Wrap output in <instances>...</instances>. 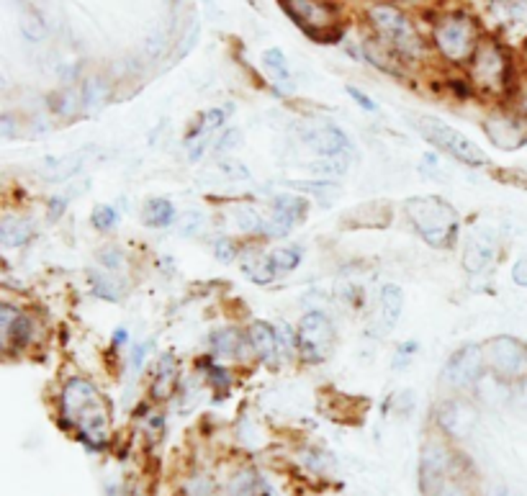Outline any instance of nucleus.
Here are the masks:
<instances>
[{"label":"nucleus","mask_w":527,"mask_h":496,"mask_svg":"<svg viewBox=\"0 0 527 496\" xmlns=\"http://www.w3.org/2000/svg\"><path fill=\"white\" fill-rule=\"evenodd\" d=\"M304 141L312 147L319 158H337V155H348L352 150L348 134L340 126H334V124H324V126L309 129L304 134Z\"/></svg>","instance_id":"16"},{"label":"nucleus","mask_w":527,"mask_h":496,"mask_svg":"<svg viewBox=\"0 0 527 496\" xmlns=\"http://www.w3.org/2000/svg\"><path fill=\"white\" fill-rule=\"evenodd\" d=\"M371 23L373 39L381 41L399 62H417L425 57V41L419 37L414 21L393 3H373L366 11Z\"/></svg>","instance_id":"2"},{"label":"nucleus","mask_w":527,"mask_h":496,"mask_svg":"<svg viewBox=\"0 0 527 496\" xmlns=\"http://www.w3.org/2000/svg\"><path fill=\"white\" fill-rule=\"evenodd\" d=\"M484 132L491 140L494 147L499 150H520L527 144V119L523 114H517L514 108L512 111H499V114H491L487 121H484Z\"/></svg>","instance_id":"11"},{"label":"nucleus","mask_w":527,"mask_h":496,"mask_svg":"<svg viewBox=\"0 0 527 496\" xmlns=\"http://www.w3.org/2000/svg\"><path fill=\"white\" fill-rule=\"evenodd\" d=\"M216 167L224 173V178L227 180H250V170H247V165H245L242 159L221 158L216 159Z\"/></svg>","instance_id":"42"},{"label":"nucleus","mask_w":527,"mask_h":496,"mask_svg":"<svg viewBox=\"0 0 527 496\" xmlns=\"http://www.w3.org/2000/svg\"><path fill=\"white\" fill-rule=\"evenodd\" d=\"M309 211V201L304 196H293V193H278L273 199V217L283 218L289 224H298Z\"/></svg>","instance_id":"25"},{"label":"nucleus","mask_w":527,"mask_h":496,"mask_svg":"<svg viewBox=\"0 0 527 496\" xmlns=\"http://www.w3.org/2000/svg\"><path fill=\"white\" fill-rule=\"evenodd\" d=\"M177 360L173 353H165L157 363L155 378H152V386H150V394L155 401H165V398L173 397V391L177 389Z\"/></svg>","instance_id":"19"},{"label":"nucleus","mask_w":527,"mask_h":496,"mask_svg":"<svg viewBox=\"0 0 527 496\" xmlns=\"http://www.w3.org/2000/svg\"><path fill=\"white\" fill-rule=\"evenodd\" d=\"M150 350H152V339L137 342V345L132 347V365H134V371H142V368H144V360L150 355Z\"/></svg>","instance_id":"49"},{"label":"nucleus","mask_w":527,"mask_h":496,"mask_svg":"<svg viewBox=\"0 0 527 496\" xmlns=\"http://www.w3.org/2000/svg\"><path fill=\"white\" fill-rule=\"evenodd\" d=\"M263 62H265V67L273 73L275 78L281 80V82H286L289 88H291V73H289V62H286V55L281 52V49H268L265 55H263Z\"/></svg>","instance_id":"36"},{"label":"nucleus","mask_w":527,"mask_h":496,"mask_svg":"<svg viewBox=\"0 0 527 496\" xmlns=\"http://www.w3.org/2000/svg\"><path fill=\"white\" fill-rule=\"evenodd\" d=\"M209 147H212V134L198 132V129H194V132L188 134V140H186V152H188V159H191V162H198V159L203 158Z\"/></svg>","instance_id":"40"},{"label":"nucleus","mask_w":527,"mask_h":496,"mask_svg":"<svg viewBox=\"0 0 527 496\" xmlns=\"http://www.w3.org/2000/svg\"><path fill=\"white\" fill-rule=\"evenodd\" d=\"M98 265L106 270V273H121L126 268V255L118 250V247H103L98 250Z\"/></svg>","instance_id":"38"},{"label":"nucleus","mask_w":527,"mask_h":496,"mask_svg":"<svg viewBox=\"0 0 527 496\" xmlns=\"http://www.w3.org/2000/svg\"><path fill=\"white\" fill-rule=\"evenodd\" d=\"M479 422V412L476 406L461 397H453L448 401H443L440 412H437V427L440 432L450 440H463L473 432Z\"/></svg>","instance_id":"15"},{"label":"nucleus","mask_w":527,"mask_h":496,"mask_svg":"<svg viewBox=\"0 0 527 496\" xmlns=\"http://www.w3.org/2000/svg\"><path fill=\"white\" fill-rule=\"evenodd\" d=\"M242 273L253 280V283H257V286H268V283H273L275 276H278L271 255H265V252H260V250H255V247L242 252Z\"/></svg>","instance_id":"20"},{"label":"nucleus","mask_w":527,"mask_h":496,"mask_svg":"<svg viewBox=\"0 0 527 496\" xmlns=\"http://www.w3.org/2000/svg\"><path fill=\"white\" fill-rule=\"evenodd\" d=\"M229 217L235 221V227L239 232H245V235H263V227H265V217L250 206V203H239L235 206L232 211H229Z\"/></svg>","instance_id":"27"},{"label":"nucleus","mask_w":527,"mask_h":496,"mask_svg":"<svg viewBox=\"0 0 527 496\" xmlns=\"http://www.w3.org/2000/svg\"><path fill=\"white\" fill-rule=\"evenodd\" d=\"M402 312H404V291L399 286H393V283L384 286L381 298H378V319H381L384 332H389V329L396 327Z\"/></svg>","instance_id":"21"},{"label":"nucleus","mask_w":527,"mask_h":496,"mask_svg":"<svg viewBox=\"0 0 527 496\" xmlns=\"http://www.w3.org/2000/svg\"><path fill=\"white\" fill-rule=\"evenodd\" d=\"M80 93H82V100H85V108H88V111H98V108L106 103V96H108L106 88H103V82L98 78L88 80V82L82 85Z\"/></svg>","instance_id":"39"},{"label":"nucleus","mask_w":527,"mask_h":496,"mask_svg":"<svg viewBox=\"0 0 527 496\" xmlns=\"http://www.w3.org/2000/svg\"><path fill=\"white\" fill-rule=\"evenodd\" d=\"M201 371H203V378L209 381V386H214V389H229L232 386V371L227 368V365H219L214 360H206L203 365H201Z\"/></svg>","instance_id":"34"},{"label":"nucleus","mask_w":527,"mask_h":496,"mask_svg":"<svg viewBox=\"0 0 527 496\" xmlns=\"http://www.w3.org/2000/svg\"><path fill=\"white\" fill-rule=\"evenodd\" d=\"M37 332V321L29 317L26 312L16 309L13 304H3L0 306V345L5 353L23 350L34 342Z\"/></svg>","instance_id":"12"},{"label":"nucleus","mask_w":527,"mask_h":496,"mask_svg":"<svg viewBox=\"0 0 527 496\" xmlns=\"http://www.w3.org/2000/svg\"><path fill=\"white\" fill-rule=\"evenodd\" d=\"M247 339L253 347V355L265 365L281 363V342H278V327L268 321H253L247 327Z\"/></svg>","instance_id":"18"},{"label":"nucleus","mask_w":527,"mask_h":496,"mask_svg":"<svg viewBox=\"0 0 527 496\" xmlns=\"http://www.w3.org/2000/svg\"><path fill=\"white\" fill-rule=\"evenodd\" d=\"M345 90H348V96H350V98L355 100V103H358V106H360V108H363L366 114H376V111H378L376 100L368 98V96H366V93H363L360 88H355V85H348Z\"/></svg>","instance_id":"48"},{"label":"nucleus","mask_w":527,"mask_h":496,"mask_svg":"<svg viewBox=\"0 0 527 496\" xmlns=\"http://www.w3.org/2000/svg\"><path fill=\"white\" fill-rule=\"evenodd\" d=\"M229 496H265L260 478L253 471H242L229 483Z\"/></svg>","instance_id":"31"},{"label":"nucleus","mask_w":527,"mask_h":496,"mask_svg":"<svg viewBox=\"0 0 527 496\" xmlns=\"http://www.w3.org/2000/svg\"><path fill=\"white\" fill-rule=\"evenodd\" d=\"M450 471H453V450L443 440H430L422 450V463H419L425 492H430L432 486V494L437 496L443 483L450 481Z\"/></svg>","instance_id":"14"},{"label":"nucleus","mask_w":527,"mask_h":496,"mask_svg":"<svg viewBox=\"0 0 527 496\" xmlns=\"http://www.w3.org/2000/svg\"><path fill=\"white\" fill-rule=\"evenodd\" d=\"M469 82L473 90H481L487 96H505L514 90L517 82L512 75V57L502 41L494 37L481 39L469 62Z\"/></svg>","instance_id":"5"},{"label":"nucleus","mask_w":527,"mask_h":496,"mask_svg":"<svg viewBox=\"0 0 527 496\" xmlns=\"http://www.w3.org/2000/svg\"><path fill=\"white\" fill-rule=\"evenodd\" d=\"M497 255H499V239L491 229H471V235L466 237V244H463V270L469 276H481L487 273L488 268L497 262Z\"/></svg>","instance_id":"13"},{"label":"nucleus","mask_w":527,"mask_h":496,"mask_svg":"<svg viewBox=\"0 0 527 496\" xmlns=\"http://www.w3.org/2000/svg\"><path fill=\"white\" fill-rule=\"evenodd\" d=\"M239 255H242V252H239L235 239L221 237L214 242V258L219 260V262H224V265H227V262H235Z\"/></svg>","instance_id":"44"},{"label":"nucleus","mask_w":527,"mask_h":496,"mask_svg":"<svg viewBox=\"0 0 527 496\" xmlns=\"http://www.w3.org/2000/svg\"><path fill=\"white\" fill-rule=\"evenodd\" d=\"M52 108L62 119H73L80 108H85V100H82V93H78V90H62V93H57L52 98Z\"/></svg>","instance_id":"30"},{"label":"nucleus","mask_w":527,"mask_h":496,"mask_svg":"<svg viewBox=\"0 0 527 496\" xmlns=\"http://www.w3.org/2000/svg\"><path fill=\"white\" fill-rule=\"evenodd\" d=\"M91 221H93V227H96L98 232L108 235V232H114L118 227V211L114 206H108V203H98L96 209H93V214H91Z\"/></svg>","instance_id":"35"},{"label":"nucleus","mask_w":527,"mask_h":496,"mask_svg":"<svg viewBox=\"0 0 527 496\" xmlns=\"http://www.w3.org/2000/svg\"><path fill=\"white\" fill-rule=\"evenodd\" d=\"M0 134H3L5 140L13 137V116H3V119H0Z\"/></svg>","instance_id":"54"},{"label":"nucleus","mask_w":527,"mask_h":496,"mask_svg":"<svg viewBox=\"0 0 527 496\" xmlns=\"http://www.w3.org/2000/svg\"><path fill=\"white\" fill-rule=\"evenodd\" d=\"M188 494L191 496H214V481L209 476H198L188 481Z\"/></svg>","instance_id":"47"},{"label":"nucleus","mask_w":527,"mask_h":496,"mask_svg":"<svg viewBox=\"0 0 527 496\" xmlns=\"http://www.w3.org/2000/svg\"><path fill=\"white\" fill-rule=\"evenodd\" d=\"M484 350H487L488 371L509 383L527 373V345L523 339L499 335V338L488 339Z\"/></svg>","instance_id":"10"},{"label":"nucleus","mask_w":527,"mask_h":496,"mask_svg":"<svg viewBox=\"0 0 527 496\" xmlns=\"http://www.w3.org/2000/svg\"><path fill=\"white\" fill-rule=\"evenodd\" d=\"M432 47L453 67H469L473 52L481 44V31L476 19L466 11H448L432 21Z\"/></svg>","instance_id":"3"},{"label":"nucleus","mask_w":527,"mask_h":496,"mask_svg":"<svg viewBox=\"0 0 527 496\" xmlns=\"http://www.w3.org/2000/svg\"><path fill=\"white\" fill-rule=\"evenodd\" d=\"M509 404H514L520 409H527V376L509 383Z\"/></svg>","instance_id":"46"},{"label":"nucleus","mask_w":527,"mask_h":496,"mask_svg":"<svg viewBox=\"0 0 527 496\" xmlns=\"http://www.w3.org/2000/svg\"><path fill=\"white\" fill-rule=\"evenodd\" d=\"M239 144H242V132H239V129H227V132H221L219 140L214 141V150L219 155H227V158H229V152L237 150Z\"/></svg>","instance_id":"45"},{"label":"nucleus","mask_w":527,"mask_h":496,"mask_svg":"<svg viewBox=\"0 0 527 496\" xmlns=\"http://www.w3.org/2000/svg\"><path fill=\"white\" fill-rule=\"evenodd\" d=\"M298 191H307L316 199H333V196H340V185L334 180H312V183H296Z\"/></svg>","instance_id":"41"},{"label":"nucleus","mask_w":527,"mask_h":496,"mask_svg":"<svg viewBox=\"0 0 527 496\" xmlns=\"http://www.w3.org/2000/svg\"><path fill=\"white\" fill-rule=\"evenodd\" d=\"M283 11L298 23L312 39L316 41H337L340 39V26H337V11L327 0H281Z\"/></svg>","instance_id":"8"},{"label":"nucleus","mask_w":527,"mask_h":496,"mask_svg":"<svg viewBox=\"0 0 527 496\" xmlns=\"http://www.w3.org/2000/svg\"><path fill=\"white\" fill-rule=\"evenodd\" d=\"M417 129L422 132V137L440 147L443 152H448L450 158L469 165V167H484L488 162L487 152L476 144L473 140H469L466 134H461L458 129H453L448 124L437 119H419L417 121Z\"/></svg>","instance_id":"7"},{"label":"nucleus","mask_w":527,"mask_h":496,"mask_svg":"<svg viewBox=\"0 0 527 496\" xmlns=\"http://www.w3.org/2000/svg\"><path fill=\"white\" fill-rule=\"evenodd\" d=\"M31 237H34V227H31L29 218L5 217L0 221V242H3V247H8V250L23 247Z\"/></svg>","instance_id":"22"},{"label":"nucleus","mask_w":527,"mask_h":496,"mask_svg":"<svg viewBox=\"0 0 527 496\" xmlns=\"http://www.w3.org/2000/svg\"><path fill=\"white\" fill-rule=\"evenodd\" d=\"M271 260H273V268L281 273H293L298 265H301V247H278L271 252Z\"/></svg>","instance_id":"32"},{"label":"nucleus","mask_w":527,"mask_h":496,"mask_svg":"<svg viewBox=\"0 0 527 496\" xmlns=\"http://www.w3.org/2000/svg\"><path fill=\"white\" fill-rule=\"evenodd\" d=\"M487 371L488 365L484 345L469 342L448 357V363L443 365V373H440V383L453 394H466L479 386V381L484 378Z\"/></svg>","instance_id":"6"},{"label":"nucleus","mask_w":527,"mask_h":496,"mask_svg":"<svg viewBox=\"0 0 527 496\" xmlns=\"http://www.w3.org/2000/svg\"><path fill=\"white\" fill-rule=\"evenodd\" d=\"M82 162H85L82 152H75L70 158H49L47 165H44V173L52 180H67L78 173L80 167H82Z\"/></svg>","instance_id":"28"},{"label":"nucleus","mask_w":527,"mask_h":496,"mask_svg":"<svg viewBox=\"0 0 527 496\" xmlns=\"http://www.w3.org/2000/svg\"><path fill=\"white\" fill-rule=\"evenodd\" d=\"M314 175H319V180H334L342 178L350 170V159L348 155H337V158H322L316 159L314 165H309Z\"/></svg>","instance_id":"29"},{"label":"nucleus","mask_w":527,"mask_h":496,"mask_svg":"<svg viewBox=\"0 0 527 496\" xmlns=\"http://www.w3.org/2000/svg\"><path fill=\"white\" fill-rule=\"evenodd\" d=\"M227 108H209V111H203L201 114V119H198V132H206V134H214L216 129H221L224 126V121H227Z\"/></svg>","instance_id":"43"},{"label":"nucleus","mask_w":527,"mask_h":496,"mask_svg":"<svg viewBox=\"0 0 527 496\" xmlns=\"http://www.w3.org/2000/svg\"><path fill=\"white\" fill-rule=\"evenodd\" d=\"M209 345H212V353L216 357H221V360H227V363H242L245 357L253 353L250 339H247V329L242 332L237 327L216 329L212 339H209Z\"/></svg>","instance_id":"17"},{"label":"nucleus","mask_w":527,"mask_h":496,"mask_svg":"<svg viewBox=\"0 0 527 496\" xmlns=\"http://www.w3.org/2000/svg\"><path fill=\"white\" fill-rule=\"evenodd\" d=\"M512 280H514L517 286L527 288V258H520L512 265Z\"/></svg>","instance_id":"51"},{"label":"nucleus","mask_w":527,"mask_h":496,"mask_svg":"<svg viewBox=\"0 0 527 496\" xmlns=\"http://www.w3.org/2000/svg\"><path fill=\"white\" fill-rule=\"evenodd\" d=\"M91 286H93V294L103 301H121V296L126 294V280L117 278L114 273H91Z\"/></svg>","instance_id":"26"},{"label":"nucleus","mask_w":527,"mask_h":496,"mask_svg":"<svg viewBox=\"0 0 527 496\" xmlns=\"http://www.w3.org/2000/svg\"><path fill=\"white\" fill-rule=\"evenodd\" d=\"M21 34L29 41H44L47 39V26H44V19L34 11H26L21 16Z\"/></svg>","instance_id":"37"},{"label":"nucleus","mask_w":527,"mask_h":496,"mask_svg":"<svg viewBox=\"0 0 527 496\" xmlns=\"http://www.w3.org/2000/svg\"><path fill=\"white\" fill-rule=\"evenodd\" d=\"M170 3H180V0H170Z\"/></svg>","instance_id":"56"},{"label":"nucleus","mask_w":527,"mask_h":496,"mask_svg":"<svg viewBox=\"0 0 527 496\" xmlns=\"http://www.w3.org/2000/svg\"><path fill=\"white\" fill-rule=\"evenodd\" d=\"M417 353V342H402V347L396 350V357H399V363H404L407 357H411Z\"/></svg>","instance_id":"53"},{"label":"nucleus","mask_w":527,"mask_h":496,"mask_svg":"<svg viewBox=\"0 0 527 496\" xmlns=\"http://www.w3.org/2000/svg\"><path fill=\"white\" fill-rule=\"evenodd\" d=\"M65 211H67V196H55V199L49 201V214L52 217H62Z\"/></svg>","instance_id":"52"},{"label":"nucleus","mask_w":527,"mask_h":496,"mask_svg":"<svg viewBox=\"0 0 527 496\" xmlns=\"http://www.w3.org/2000/svg\"><path fill=\"white\" fill-rule=\"evenodd\" d=\"M142 218L152 229H168V227L177 224L176 206H173V201L168 199H150L142 209Z\"/></svg>","instance_id":"23"},{"label":"nucleus","mask_w":527,"mask_h":496,"mask_svg":"<svg viewBox=\"0 0 527 496\" xmlns=\"http://www.w3.org/2000/svg\"><path fill=\"white\" fill-rule=\"evenodd\" d=\"M488 16L499 26H517L527 19V0H491Z\"/></svg>","instance_id":"24"},{"label":"nucleus","mask_w":527,"mask_h":496,"mask_svg":"<svg viewBox=\"0 0 527 496\" xmlns=\"http://www.w3.org/2000/svg\"><path fill=\"white\" fill-rule=\"evenodd\" d=\"M126 342H129V332H126V329H117V332H114V345H117V347H124Z\"/></svg>","instance_id":"55"},{"label":"nucleus","mask_w":527,"mask_h":496,"mask_svg":"<svg viewBox=\"0 0 527 496\" xmlns=\"http://www.w3.org/2000/svg\"><path fill=\"white\" fill-rule=\"evenodd\" d=\"M512 96H514V111H517V114H523V116L527 119V80H523V82H517V85H514Z\"/></svg>","instance_id":"50"},{"label":"nucleus","mask_w":527,"mask_h":496,"mask_svg":"<svg viewBox=\"0 0 527 496\" xmlns=\"http://www.w3.org/2000/svg\"><path fill=\"white\" fill-rule=\"evenodd\" d=\"M407 217H410L411 227L417 229V235L430 247L448 250L458 242L461 214L445 199H437V196L410 199L407 201Z\"/></svg>","instance_id":"4"},{"label":"nucleus","mask_w":527,"mask_h":496,"mask_svg":"<svg viewBox=\"0 0 527 496\" xmlns=\"http://www.w3.org/2000/svg\"><path fill=\"white\" fill-rule=\"evenodd\" d=\"M296 338H298V355L304 363H312V365L324 363L334 345L333 321L324 312H309L298 321Z\"/></svg>","instance_id":"9"},{"label":"nucleus","mask_w":527,"mask_h":496,"mask_svg":"<svg viewBox=\"0 0 527 496\" xmlns=\"http://www.w3.org/2000/svg\"><path fill=\"white\" fill-rule=\"evenodd\" d=\"M62 424L78 430V437L91 448L100 450L108 437V409L106 398L100 397L98 386L88 378L75 376L62 386L59 394Z\"/></svg>","instance_id":"1"},{"label":"nucleus","mask_w":527,"mask_h":496,"mask_svg":"<svg viewBox=\"0 0 527 496\" xmlns=\"http://www.w3.org/2000/svg\"><path fill=\"white\" fill-rule=\"evenodd\" d=\"M206 229V217L198 209H188L177 217V235L183 237H198Z\"/></svg>","instance_id":"33"}]
</instances>
